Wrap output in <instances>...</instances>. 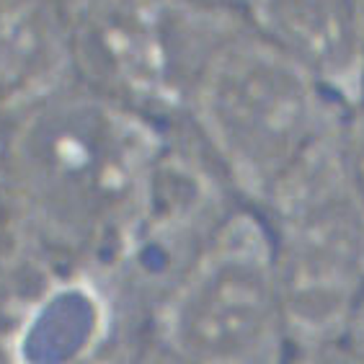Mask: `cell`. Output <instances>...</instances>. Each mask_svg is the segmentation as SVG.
Returning <instances> with one entry per match:
<instances>
[{"mask_svg": "<svg viewBox=\"0 0 364 364\" xmlns=\"http://www.w3.org/2000/svg\"><path fill=\"white\" fill-rule=\"evenodd\" d=\"M171 142L166 122L77 80L26 109L8 178L31 238L80 261L132 259Z\"/></svg>", "mask_w": 364, "mask_h": 364, "instance_id": "6da1fadb", "label": "cell"}, {"mask_svg": "<svg viewBox=\"0 0 364 364\" xmlns=\"http://www.w3.org/2000/svg\"><path fill=\"white\" fill-rule=\"evenodd\" d=\"M349 117L326 85L243 23L196 83L186 127L232 194L259 212L341 140Z\"/></svg>", "mask_w": 364, "mask_h": 364, "instance_id": "7a4b0ae2", "label": "cell"}, {"mask_svg": "<svg viewBox=\"0 0 364 364\" xmlns=\"http://www.w3.org/2000/svg\"><path fill=\"white\" fill-rule=\"evenodd\" d=\"M300 357L346 341L364 305V189L349 127L259 210Z\"/></svg>", "mask_w": 364, "mask_h": 364, "instance_id": "3957f363", "label": "cell"}, {"mask_svg": "<svg viewBox=\"0 0 364 364\" xmlns=\"http://www.w3.org/2000/svg\"><path fill=\"white\" fill-rule=\"evenodd\" d=\"M75 80L158 122H186L207 65L243 16L196 0H63Z\"/></svg>", "mask_w": 364, "mask_h": 364, "instance_id": "277c9868", "label": "cell"}, {"mask_svg": "<svg viewBox=\"0 0 364 364\" xmlns=\"http://www.w3.org/2000/svg\"><path fill=\"white\" fill-rule=\"evenodd\" d=\"M161 341L178 364H297L267 223L235 207L181 269L161 308Z\"/></svg>", "mask_w": 364, "mask_h": 364, "instance_id": "5b68a950", "label": "cell"}, {"mask_svg": "<svg viewBox=\"0 0 364 364\" xmlns=\"http://www.w3.org/2000/svg\"><path fill=\"white\" fill-rule=\"evenodd\" d=\"M240 16L349 112L364 101V23L357 0H243Z\"/></svg>", "mask_w": 364, "mask_h": 364, "instance_id": "8992f818", "label": "cell"}, {"mask_svg": "<svg viewBox=\"0 0 364 364\" xmlns=\"http://www.w3.org/2000/svg\"><path fill=\"white\" fill-rule=\"evenodd\" d=\"M70 83L63 0H0V112L23 114Z\"/></svg>", "mask_w": 364, "mask_h": 364, "instance_id": "52a82bcc", "label": "cell"}, {"mask_svg": "<svg viewBox=\"0 0 364 364\" xmlns=\"http://www.w3.org/2000/svg\"><path fill=\"white\" fill-rule=\"evenodd\" d=\"M349 155L357 171V178L364 189V101L349 117Z\"/></svg>", "mask_w": 364, "mask_h": 364, "instance_id": "ba28073f", "label": "cell"}, {"mask_svg": "<svg viewBox=\"0 0 364 364\" xmlns=\"http://www.w3.org/2000/svg\"><path fill=\"white\" fill-rule=\"evenodd\" d=\"M297 364H364V357H359L357 351L341 343V346H333V349L316 351V354L300 357Z\"/></svg>", "mask_w": 364, "mask_h": 364, "instance_id": "9c48e42d", "label": "cell"}, {"mask_svg": "<svg viewBox=\"0 0 364 364\" xmlns=\"http://www.w3.org/2000/svg\"><path fill=\"white\" fill-rule=\"evenodd\" d=\"M343 346H349V349H354L357 354H362L364 357V305H362V310H359L357 321H354V326H351L349 336H346Z\"/></svg>", "mask_w": 364, "mask_h": 364, "instance_id": "30bf717a", "label": "cell"}, {"mask_svg": "<svg viewBox=\"0 0 364 364\" xmlns=\"http://www.w3.org/2000/svg\"><path fill=\"white\" fill-rule=\"evenodd\" d=\"M150 364H178L176 359H171L168 354H163V357H158V359H153Z\"/></svg>", "mask_w": 364, "mask_h": 364, "instance_id": "8fae6325", "label": "cell"}, {"mask_svg": "<svg viewBox=\"0 0 364 364\" xmlns=\"http://www.w3.org/2000/svg\"><path fill=\"white\" fill-rule=\"evenodd\" d=\"M357 8H359V16H362V23H364V0H357Z\"/></svg>", "mask_w": 364, "mask_h": 364, "instance_id": "7c38bea8", "label": "cell"}]
</instances>
